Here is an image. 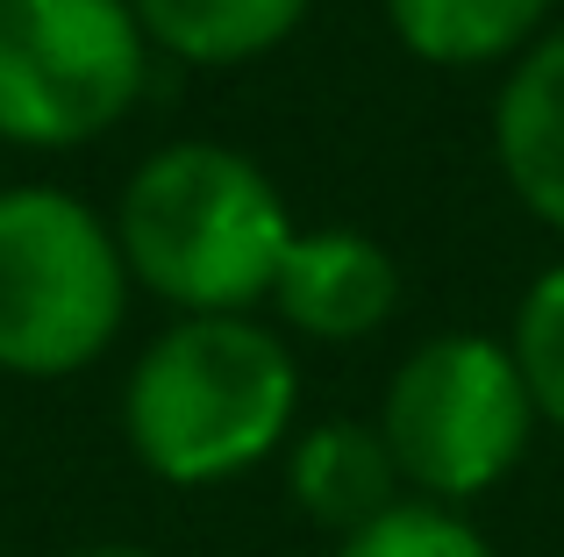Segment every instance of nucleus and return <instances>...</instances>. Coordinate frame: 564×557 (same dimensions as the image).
I'll return each mask as SVG.
<instances>
[{
  "label": "nucleus",
  "instance_id": "9d476101",
  "mask_svg": "<svg viewBox=\"0 0 564 557\" xmlns=\"http://www.w3.org/2000/svg\"><path fill=\"white\" fill-rule=\"evenodd\" d=\"M307 8L315 0H129L151 51L180 57V65H207V72L279 51L307 22Z\"/></svg>",
  "mask_w": 564,
  "mask_h": 557
},
{
  "label": "nucleus",
  "instance_id": "6e6552de",
  "mask_svg": "<svg viewBox=\"0 0 564 557\" xmlns=\"http://www.w3.org/2000/svg\"><path fill=\"white\" fill-rule=\"evenodd\" d=\"M286 493L322 536H358L408 501L379 422H315L286 444Z\"/></svg>",
  "mask_w": 564,
  "mask_h": 557
},
{
  "label": "nucleus",
  "instance_id": "f8f14e48",
  "mask_svg": "<svg viewBox=\"0 0 564 557\" xmlns=\"http://www.w3.org/2000/svg\"><path fill=\"white\" fill-rule=\"evenodd\" d=\"M336 557H494L486 529L465 507H436V501H400L393 515H379L372 529L344 536Z\"/></svg>",
  "mask_w": 564,
  "mask_h": 557
},
{
  "label": "nucleus",
  "instance_id": "20e7f679",
  "mask_svg": "<svg viewBox=\"0 0 564 557\" xmlns=\"http://www.w3.org/2000/svg\"><path fill=\"white\" fill-rule=\"evenodd\" d=\"M129 265L115 222L57 186L0 194V372L72 379L129 321Z\"/></svg>",
  "mask_w": 564,
  "mask_h": 557
},
{
  "label": "nucleus",
  "instance_id": "f03ea898",
  "mask_svg": "<svg viewBox=\"0 0 564 557\" xmlns=\"http://www.w3.org/2000/svg\"><path fill=\"white\" fill-rule=\"evenodd\" d=\"M115 243L129 278L180 315H250L272 301L293 215L258 157L186 136L129 172Z\"/></svg>",
  "mask_w": 564,
  "mask_h": 557
},
{
  "label": "nucleus",
  "instance_id": "1a4fd4ad",
  "mask_svg": "<svg viewBox=\"0 0 564 557\" xmlns=\"http://www.w3.org/2000/svg\"><path fill=\"white\" fill-rule=\"evenodd\" d=\"M400 51L436 72L514 65L529 43L551 36L557 0H379Z\"/></svg>",
  "mask_w": 564,
  "mask_h": 557
},
{
  "label": "nucleus",
  "instance_id": "f257e3e1",
  "mask_svg": "<svg viewBox=\"0 0 564 557\" xmlns=\"http://www.w3.org/2000/svg\"><path fill=\"white\" fill-rule=\"evenodd\" d=\"M301 364L258 315H180L122 386V436L165 487H229L293 444Z\"/></svg>",
  "mask_w": 564,
  "mask_h": 557
},
{
  "label": "nucleus",
  "instance_id": "39448f33",
  "mask_svg": "<svg viewBox=\"0 0 564 557\" xmlns=\"http://www.w3.org/2000/svg\"><path fill=\"white\" fill-rule=\"evenodd\" d=\"M151 86V36L129 0H0V136L72 151Z\"/></svg>",
  "mask_w": 564,
  "mask_h": 557
},
{
  "label": "nucleus",
  "instance_id": "0eeeda50",
  "mask_svg": "<svg viewBox=\"0 0 564 557\" xmlns=\"http://www.w3.org/2000/svg\"><path fill=\"white\" fill-rule=\"evenodd\" d=\"M494 165L508 194L564 237V29L529 43L494 94Z\"/></svg>",
  "mask_w": 564,
  "mask_h": 557
},
{
  "label": "nucleus",
  "instance_id": "9b49d317",
  "mask_svg": "<svg viewBox=\"0 0 564 557\" xmlns=\"http://www.w3.org/2000/svg\"><path fill=\"white\" fill-rule=\"evenodd\" d=\"M508 350L522 364V386L536 401V422H551L564 436V258L529 278L522 307H514Z\"/></svg>",
  "mask_w": 564,
  "mask_h": 557
},
{
  "label": "nucleus",
  "instance_id": "7ed1b4c3",
  "mask_svg": "<svg viewBox=\"0 0 564 557\" xmlns=\"http://www.w3.org/2000/svg\"><path fill=\"white\" fill-rule=\"evenodd\" d=\"M379 436L400 465L408 501L465 507L529 458L536 401L500 336L443 329L393 364L379 401Z\"/></svg>",
  "mask_w": 564,
  "mask_h": 557
},
{
  "label": "nucleus",
  "instance_id": "423d86ee",
  "mask_svg": "<svg viewBox=\"0 0 564 557\" xmlns=\"http://www.w3.org/2000/svg\"><path fill=\"white\" fill-rule=\"evenodd\" d=\"M400 307V265L365 229H293L286 265L272 278V315L315 343H365Z\"/></svg>",
  "mask_w": 564,
  "mask_h": 557
},
{
  "label": "nucleus",
  "instance_id": "ddd939ff",
  "mask_svg": "<svg viewBox=\"0 0 564 557\" xmlns=\"http://www.w3.org/2000/svg\"><path fill=\"white\" fill-rule=\"evenodd\" d=\"M65 557H158V550H143V544H86V550H65Z\"/></svg>",
  "mask_w": 564,
  "mask_h": 557
}]
</instances>
